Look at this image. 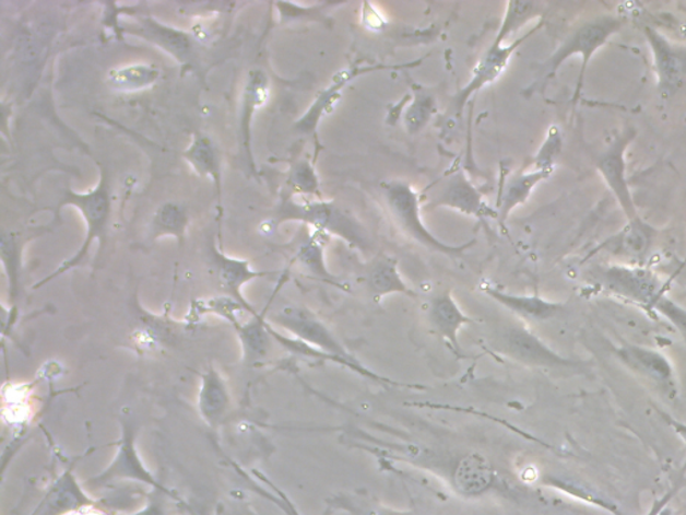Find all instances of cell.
Segmentation results:
<instances>
[{"mask_svg": "<svg viewBox=\"0 0 686 515\" xmlns=\"http://www.w3.org/2000/svg\"><path fill=\"white\" fill-rule=\"evenodd\" d=\"M554 171L546 169H532L529 172H518L512 176L511 180H508L505 191H502L500 200L498 201V221L502 224L506 222L508 215L522 206L531 197V192L543 180L548 179L553 175Z\"/></svg>", "mask_w": 686, "mask_h": 515, "instance_id": "cell-18", "label": "cell"}, {"mask_svg": "<svg viewBox=\"0 0 686 515\" xmlns=\"http://www.w3.org/2000/svg\"><path fill=\"white\" fill-rule=\"evenodd\" d=\"M537 28H540V26H536L531 33L523 35V37L514 39L511 44L489 46L486 55L481 58V61H478L475 69H473L469 84L461 87L458 96H454L453 98V108L459 116L463 114L466 101H469L473 94H476L481 92L483 87L493 84V82L498 80L499 77L506 72L508 62H510L513 52L517 51L518 47L525 43L532 34L537 32Z\"/></svg>", "mask_w": 686, "mask_h": 515, "instance_id": "cell-9", "label": "cell"}, {"mask_svg": "<svg viewBox=\"0 0 686 515\" xmlns=\"http://www.w3.org/2000/svg\"><path fill=\"white\" fill-rule=\"evenodd\" d=\"M343 511L348 515H405L390 511V508L372 502L369 499H358V496H348V499H340L336 501Z\"/></svg>", "mask_w": 686, "mask_h": 515, "instance_id": "cell-35", "label": "cell"}, {"mask_svg": "<svg viewBox=\"0 0 686 515\" xmlns=\"http://www.w3.org/2000/svg\"><path fill=\"white\" fill-rule=\"evenodd\" d=\"M493 481V467L477 454H472L461 460L457 472H454V487L461 494L469 496L486 493Z\"/></svg>", "mask_w": 686, "mask_h": 515, "instance_id": "cell-20", "label": "cell"}, {"mask_svg": "<svg viewBox=\"0 0 686 515\" xmlns=\"http://www.w3.org/2000/svg\"><path fill=\"white\" fill-rule=\"evenodd\" d=\"M546 13V4L541 2H524V0H513L506 4L505 16H502L501 25L498 34L494 39L493 46L507 45L508 38L517 34L529 22L541 17Z\"/></svg>", "mask_w": 686, "mask_h": 515, "instance_id": "cell-23", "label": "cell"}, {"mask_svg": "<svg viewBox=\"0 0 686 515\" xmlns=\"http://www.w3.org/2000/svg\"><path fill=\"white\" fill-rule=\"evenodd\" d=\"M434 194V199L429 203L431 207H449L461 214L477 219L499 218L498 210L490 209L484 203L482 194L463 171L447 176L437 185Z\"/></svg>", "mask_w": 686, "mask_h": 515, "instance_id": "cell-8", "label": "cell"}, {"mask_svg": "<svg viewBox=\"0 0 686 515\" xmlns=\"http://www.w3.org/2000/svg\"><path fill=\"white\" fill-rule=\"evenodd\" d=\"M210 247L212 269L215 271L218 285L228 294V297L240 302L248 311L257 315L245 300L244 294H241V288L246 283L257 280V278L271 276L272 272L252 270L248 260L228 257L227 254L223 253L222 248L218 250L215 245Z\"/></svg>", "mask_w": 686, "mask_h": 515, "instance_id": "cell-13", "label": "cell"}, {"mask_svg": "<svg viewBox=\"0 0 686 515\" xmlns=\"http://www.w3.org/2000/svg\"><path fill=\"white\" fill-rule=\"evenodd\" d=\"M135 458L133 448V435L132 432L126 430L123 435V442L121 447L120 457L117 458L116 464L110 467L104 476L98 477V481H106V479H114L116 477H132L140 479V481L150 482L153 487L159 488L155 481H153L150 473H147L139 460L132 461Z\"/></svg>", "mask_w": 686, "mask_h": 515, "instance_id": "cell-28", "label": "cell"}, {"mask_svg": "<svg viewBox=\"0 0 686 515\" xmlns=\"http://www.w3.org/2000/svg\"><path fill=\"white\" fill-rule=\"evenodd\" d=\"M369 289L377 299L392 293L413 294L402 281L398 269V260L392 257H380L372 262L368 276Z\"/></svg>", "mask_w": 686, "mask_h": 515, "instance_id": "cell-26", "label": "cell"}, {"mask_svg": "<svg viewBox=\"0 0 686 515\" xmlns=\"http://www.w3.org/2000/svg\"><path fill=\"white\" fill-rule=\"evenodd\" d=\"M99 182L96 187L84 194L75 192L72 188L68 187L64 189L63 197L58 204V212L61 211L63 207L72 206L75 207V209L81 212L82 218H84L86 236L84 242H82L79 253H76L73 258H70L67 262L59 266L52 274L47 277L43 282H39L38 285H35L34 289L44 286L58 276L63 274V272H68L76 268V266L84 264L94 242H98L99 251L104 250L106 241H108V230L111 219V188L108 171H106L103 165H99Z\"/></svg>", "mask_w": 686, "mask_h": 515, "instance_id": "cell-1", "label": "cell"}, {"mask_svg": "<svg viewBox=\"0 0 686 515\" xmlns=\"http://www.w3.org/2000/svg\"><path fill=\"white\" fill-rule=\"evenodd\" d=\"M189 226V214L185 206L167 201L158 207L151 221L152 239L174 236L180 247L185 246Z\"/></svg>", "mask_w": 686, "mask_h": 515, "instance_id": "cell-21", "label": "cell"}, {"mask_svg": "<svg viewBox=\"0 0 686 515\" xmlns=\"http://www.w3.org/2000/svg\"><path fill=\"white\" fill-rule=\"evenodd\" d=\"M339 3H318L312 5H301L294 3H275L280 13L281 23L294 21H317L327 23L329 21L328 11Z\"/></svg>", "mask_w": 686, "mask_h": 515, "instance_id": "cell-33", "label": "cell"}, {"mask_svg": "<svg viewBox=\"0 0 686 515\" xmlns=\"http://www.w3.org/2000/svg\"><path fill=\"white\" fill-rule=\"evenodd\" d=\"M327 234L315 233L309 234L306 238L300 241L297 248V259L307 269L315 272L316 276L322 278H329V271L324 266V242H327Z\"/></svg>", "mask_w": 686, "mask_h": 515, "instance_id": "cell-31", "label": "cell"}, {"mask_svg": "<svg viewBox=\"0 0 686 515\" xmlns=\"http://www.w3.org/2000/svg\"><path fill=\"white\" fill-rule=\"evenodd\" d=\"M25 238L15 231H3L2 234V258L5 271L9 274L10 290L16 292L17 274H20L21 256Z\"/></svg>", "mask_w": 686, "mask_h": 515, "instance_id": "cell-32", "label": "cell"}, {"mask_svg": "<svg viewBox=\"0 0 686 515\" xmlns=\"http://www.w3.org/2000/svg\"><path fill=\"white\" fill-rule=\"evenodd\" d=\"M383 199L389 210L392 221L402 233L419 245L430 248V250L448 254V256H460L466 248L475 244V241L463 246H449L442 244L425 226L422 216V203L415 188L410 183L392 180L382 186Z\"/></svg>", "mask_w": 686, "mask_h": 515, "instance_id": "cell-4", "label": "cell"}, {"mask_svg": "<svg viewBox=\"0 0 686 515\" xmlns=\"http://www.w3.org/2000/svg\"><path fill=\"white\" fill-rule=\"evenodd\" d=\"M227 406V389L224 388L221 376L215 371L206 373L200 394V410L206 422L212 424L218 422L226 412Z\"/></svg>", "mask_w": 686, "mask_h": 515, "instance_id": "cell-27", "label": "cell"}, {"mask_svg": "<svg viewBox=\"0 0 686 515\" xmlns=\"http://www.w3.org/2000/svg\"><path fill=\"white\" fill-rule=\"evenodd\" d=\"M437 110V101L428 91H417L404 114V127L410 134H417L427 128Z\"/></svg>", "mask_w": 686, "mask_h": 515, "instance_id": "cell-30", "label": "cell"}, {"mask_svg": "<svg viewBox=\"0 0 686 515\" xmlns=\"http://www.w3.org/2000/svg\"><path fill=\"white\" fill-rule=\"evenodd\" d=\"M605 283L611 292L638 302L649 309H658L667 316L676 317L678 325L686 328V315L665 297L659 278L652 271L641 268L612 266L605 272Z\"/></svg>", "mask_w": 686, "mask_h": 515, "instance_id": "cell-5", "label": "cell"}, {"mask_svg": "<svg viewBox=\"0 0 686 515\" xmlns=\"http://www.w3.org/2000/svg\"><path fill=\"white\" fill-rule=\"evenodd\" d=\"M401 68L412 67H392V65H368V67H365V65H354L352 68L341 70V72L334 75L331 84L327 89H323L316 100L312 101L309 109L295 121V132L306 136L315 134L323 116L329 115L330 110H333L336 101L341 97L343 87L351 84L358 75L377 72V70Z\"/></svg>", "mask_w": 686, "mask_h": 515, "instance_id": "cell-10", "label": "cell"}, {"mask_svg": "<svg viewBox=\"0 0 686 515\" xmlns=\"http://www.w3.org/2000/svg\"><path fill=\"white\" fill-rule=\"evenodd\" d=\"M274 226L285 222H299L310 226L318 233L340 236L348 245L366 250L370 247V234L356 216L343 209L335 201L322 199L295 201L286 198L282 201L275 218Z\"/></svg>", "mask_w": 686, "mask_h": 515, "instance_id": "cell-2", "label": "cell"}, {"mask_svg": "<svg viewBox=\"0 0 686 515\" xmlns=\"http://www.w3.org/2000/svg\"><path fill=\"white\" fill-rule=\"evenodd\" d=\"M159 69L152 63H134L117 68L108 74V84L117 92H139L156 84Z\"/></svg>", "mask_w": 686, "mask_h": 515, "instance_id": "cell-25", "label": "cell"}, {"mask_svg": "<svg viewBox=\"0 0 686 515\" xmlns=\"http://www.w3.org/2000/svg\"><path fill=\"white\" fill-rule=\"evenodd\" d=\"M625 25L624 17L617 15H600L588 22L581 23L572 33L567 35L564 43L560 44L554 55L542 65L541 82L546 84L558 72L561 63L567 58L579 56L582 58V67L579 70L576 93H573V103H577L581 96L584 74L589 67L591 58L601 47L608 43L613 35L617 34Z\"/></svg>", "mask_w": 686, "mask_h": 515, "instance_id": "cell-3", "label": "cell"}, {"mask_svg": "<svg viewBox=\"0 0 686 515\" xmlns=\"http://www.w3.org/2000/svg\"><path fill=\"white\" fill-rule=\"evenodd\" d=\"M182 159L201 177H209L214 183L218 209L222 210L223 172L221 152L215 141L205 133H194L191 143L182 152Z\"/></svg>", "mask_w": 686, "mask_h": 515, "instance_id": "cell-15", "label": "cell"}, {"mask_svg": "<svg viewBox=\"0 0 686 515\" xmlns=\"http://www.w3.org/2000/svg\"><path fill=\"white\" fill-rule=\"evenodd\" d=\"M430 321L440 333L459 347L458 331L463 325L470 323V318L463 315L451 292L442 293L431 301L429 311Z\"/></svg>", "mask_w": 686, "mask_h": 515, "instance_id": "cell-22", "label": "cell"}, {"mask_svg": "<svg viewBox=\"0 0 686 515\" xmlns=\"http://www.w3.org/2000/svg\"><path fill=\"white\" fill-rule=\"evenodd\" d=\"M123 33L146 40L174 57L185 67H193L198 59V43L185 30L164 25L152 16H139L123 28Z\"/></svg>", "mask_w": 686, "mask_h": 515, "instance_id": "cell-7", "label": "cell"}, {"mask_svg": "<svg viewBox=\"0 0 686 515\" xmlns=\"http://www.w3.org/2000/svg\"><path fill=\"white\" fill-rule=\"evenodd\" d=\"M286 186L289 191L301 197H317L322 199L321 183L315 168L309 160L299 159L289 165L286 177Z\"/></svg>", "mask_w": 686, "mask_h": 515, "instance_id": "cell-29", "label": "cell"}, {"mask_svg": "<svg viewBox=\"0 0 686 515\" xmlns=\"http://www.w3.org/2000/svg\"><path fill=\"white\" fill-rule=\"evenodd\" d=\"M664 418H666L667 423L672 425L674 432H676V434L682 437V440L686 444V423L678 422V420L667 415H664Z\"/></svg>", "mask_w": 686, "mask_h": 515, "instance_id": "cell-36", "label": "cell"}, {"mask_svg": "<svg viewBox=\"0 0 686 515\" xmlns=\"http://www.w3.org/2000/svg\"><path fill=\"white\" fill-rule=\"evenodd\" d=\"M561 148H564V139H561L560 129L554 126L548 129L546 140L534 157V169L554 171Z\"/></svg>", "mask_w": 686, "mask_h": 515, "instance_id": "cell-34", "label": "cell"}, {"mask_svg": "<svg viewBox=\"0 0 686 515\" xmlns=\"http://www.w3.org/2000/svg\"><path fill=\"white\" fill-rule=\"evenodd\" d=\"M618 356L632 371L650 378L662 387H673V370L661 353L635 346H628L618 352Z\"/></svg>", "mask_w": 686, "mask_h": 515, "instance_id": "cell-17", "label": "cell"}, {"mask_svg": "<svg viewBox=\"0 0 686 515\" xmlns=\"http://www.w3.org/2000/svg\"><path fill=\"white\" fill-rule=\"evenodd\" d=\"M507 343L513 356L524 361V363L541 366H572L571 361L558 356L529 331H512L508 336Z\"/></svg>", "mask_w": 686, "mask_h": 515, "instance_id": "cell-19", "label": "cell"}, {"mask_svg": "<svg viewBox=\"0 0 686 515\" xmlns=\"http://www.w3.org/2000/svg\"><path fill=\"white\" fill-rule=\"evenodd\" d=\"M486 292L501 305L507 306L508 309L529 318L547 319L557 316L561 311V305L557 302H549L536 297V295H532V297L530 295H513L494 288H487Z\"/></svg>", "mask_w": 686, "mask_h": 515, "instance_id": "cell-24", "label": "cell"}, {"mask_svg": "<svg viewBox=\"0 0 686 515\" xmlns=\"http://www.w3.org/2000/svg\"><path fill=\"white\" fill-rule=\"evenodd\" d=\"M270 98V79L264 70L251 69L247 74L244 93H241L240 109V143L241 151L252 174H257L256 160L252 155V122L257 110Z\"/></svg>", "mask_w": 686, "mask_h": 515, "instance_id": "cell-12", "label": "cell"}, {"mask_svg": "<svg viewBox=\"0 0 686 515\" xmlns=\"http://www.w3.org/2000/svg\"><path fill=\"white\" fill-rule=\"evenodd\" d=\"M275 321L282 325L283 328L293 331L294 335L299 336L301 340L315 343V346L323 348L324 351L334 354V356L341 360L351 361L340 342L334 339L323 323L319 321L311 312L300 309V307H286L275 317Z\"/></svg>", "mask_w": 686, "mask_h": 515, "instance_id": "cell-14", "label": "cell"}, {"mask_svg": "<svg viewBox=\"0 0 686 515\" xmlns=\"http://www.w3.org/2000/svg\"><path fill=\"white\" fill-rule=\"evenodd\" d=\"M654 238L655 230L644 223L641 218H637L635 221H629L628 226L620 230L619 234L612 236L601 248L617 256L642 259L652 247Z\"/></svg>", "mask_w": 686, "mask_h": 515, "instance_id": "cell-16", "label": "cell"}, {"mask_svg": "<svg viewBox=\"0 0 686 515\" xmlns=\"http://www.w3.org/2000/svg\"><path fill=\"white\" fill-rule=\"evenodd\" d=\"M644 37L652 50L655 74L659 86L664 94L677 93L686 82V49L666 39L652 27H644Z\"/></svg>", "mask_w": 686, "mask_h": 515, "instance_id": "cell-11", "label": "cell"}, {"mask_svg": "<svg viewBox=\"0 0 686 515\" xmlns=\"http://www.w3.org/2000/svg\"><path fill=\"white\" fill-rule=\"evenodd\" d=\"M636 138L635 129H626L613 140L606 151L595 160L596 169L600 171L603 180L617 199L620 209L624 210L629 221L640 218L636 209L635 199L630 191L628 179H626V150Z\"/></svg>", "mask_w": 686, "mask_h": 515, "instance_id": "cell-6", "label": "cell"}]
</instances>
